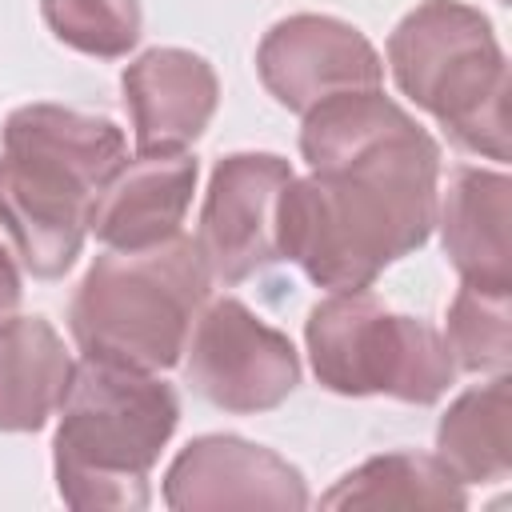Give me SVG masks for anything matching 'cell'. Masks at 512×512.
Wrapping results in <instances>:
<instances>
[{
    "instance_id": "obj_1",
    "label": "cell",
    "mask_w": 512,
    "mask_h": 512,
    "mask_svg": "<svg viewBox=\"0 0 512 512\" xmlns=\"http://www.w3.org/2000/svg\"><path fill=\"white\" fill-rule=\"evenodd\" d=\"M308 176L280 192V260L316 288L360 292L428 244L440 200V144L380 88L336 92L304 112Z\"/></svg>"
},
{
    "instance_id": "obj_13",
    "label": "cell",
    "mask_w": 512,
    "mask_h": 512,
    "mask_svg": "<svg viewBox=\"0 0 512 512\" xmlns=\"http://www.w3.org/2000/svg\"><path fill=\"white\" fill-rule=\"evenodd\" d=\"M512 180L500 168L460 164L440 200L436 228L444 240V256L460 272V284L512 292Z\"/></svg>"
},
{
    "instance_id": "obj_11",
    "label": "cell",
    "mask_w": 512,
    "mask_h": 512,
    "mask_svg": "<svg viewBox=\"0 0 512 512\" xmlns=\"http://www.w3.org/2000/svg\"><path fill=\"white\" fill-rule=\"evenodd\" d=\"M200 164L188 152H136L124 160L92 200L88 232L104 248L136 252L180 236L192 208Z\"/></svg>"
},
{
    "instance_id": "obj_10",
    "label": "cell",
    "mask_w": 512,
    "mask_h": 512,
    "mask_svg": "<svg viewBox=\"0 0 512 512\" xmlns=\"http://www.w3.org/2000/svg\"><path fill=\"white\" fill-rule=\"evenodd\" d=\"M164 504L172 512L204 508H308V484L280 452L244 436L208 432L188 440L164 472Z\"/></svg>"
},
{
    "instance_id": "obj_17",
    "label": "cell",
    "mask_w": 512,
    "mask_h": 512,
    "mask_svg": "<svg viewBox=\"0 0 512 512\" xmlns=\"http://www.w3.org/2000/svg\"><path fill=\"white\" fill-rule=\"evenodd\" d=\"M324 508H468L464 484L424 452H384L344 472L324 496Z\"/></svg>"
},
{
    "instance_id": "obj_12",
    "label": "cell",
    "mask_w": 512,
    "mask_h": 512,
    "mask_svg": "<svg viewBox=\"0 0 512 512\" xmlns=\"http://www.w3.org/2000/svg\"><path fill=\"white\" fill-rule=\"evenodd\" d=\"M124 108L132 116L136 152H184L216 116V68L188 48H148L124 76Z\"/></svg>"
},
{
    "instance_id": "obj_4",
    "label": "cell",
    "mask_w": 512,
    "mask_h": 512,
    "mask_svg": "<svg viewBox=\"0 0 512 512\" xmlns=\"http://www.w3.org/2000/svg\"><path fill=\"white\" fill-rule=\"evenodd\" d=\"M388 68L456 148L508 160V56L480 8L464 0L416 4L388 36Z\"/></svg>"
},
{
    "instance_id": "obj_8",
    "label": "cell",
    "mask_w": 512,
    "mask_h": 512,
    "mask_svg": "<svg viewBox=\"0 0 512 512\" xmlns=\"http://www.w3.org/2000/svg\"><path fill=\"white\" fill-rule=\"evenodd\" d=\"M256 72L276 104L304 116L336 92L380 88L384 60L356 24L320 12H296L264 32L256 48Z\"/></svg>"
},
{
    "instance_id": "obj_7",
    "label": "cell",
    "mask_w": 512,
    "mask_h": 512,
    "mask_svg": "<svg viewBox=\"0 0 512 512\" xmlns=\"http://www.w3.org/2000/svg\"><path fill=\"white\" fill-rule=\"evenodd\" d=\"M292 176V164L276 152H232L216 160L196 228L212 284H244L280 260L276 212Z\"/></svg>"
},
{
    "instance_id": "obj_15",
    "label": "cell",
    "mask_w": 512,
    "mask_h": 512,
    "mask_svg": "<svg viewBox=\"0 0 512 512\" xmlns=\"http://www.w3.org/2000/svg\"><path fill=\"white\" fill-rule=\"evenodd\" d=\"M4 152L56 160L100 192L104 180L128 160V140L124 128L108 116L76 112L64 104H24L4 120Z\"/></svg>"
},
{
    "instance_id": "obj_19",
    "label": "cell",
    "mask_w": 512,
    "mask_h": 512,
    "mask_svg": "<svg viewBox=\"0 0 512 512\" xmlns=\"http://www.w3.org/2000/svg\"><path fill=\"white\" fill-rule=\"evenodd\" d=\"M40 12L60 44L96 60L128 56L144 28L140 0H40Z\"/></svg>"
},
{
    "instance_id": "obj_18",
    "label": "cell",
    "mask_w": 512,
    "mask_h": 512,
    "mask_svg": "<svg viewBox=\"0 0 512 512\" xmlns=\"http://www.w3.org/2000/svg\"><path fill=\"white\" fill-rule=\"evenodd\" d=\"M444 344L456 360V372L496 376L512 364V292L460 284L448 304Z\"/></svg>"
},
{
    "instance_id": "obj_6",
    "label": "cell",
    "mask_w": 512,
    "mask_h": 512,
    "mask_svg": "<svg viewBox=\"0 0 512 512\" xmlns=\"http://www.w3.org/2000/svg\"><path fill=\"white\" fill-rule=\"evenodd\" d=\"M180 360L188 388L212 408L236 416L272 412L300 384V356L292 340L236 296L204 304Z\"/></svg>"
},
{
    "instance_id": "obj_20",
    "label": "cell",
    "mask_w": 512,
    "mask_h": 512,
    "mask_svg": "<svg viewBox=\"0 0 512 512\" xmlns=\"http://www.w3.org/2000/svg\"><path fill=\"white\" fill-rule=\"evenodd\" d=\"M20 272H16V264H12V256H8V248L0 244V320H8L12 312H16V304H20Z\"/></svg>"
},
{
    "instance_id": "obj_14",
    "label": "cell",
    "mask_w": 512,
    "mask_h": 512,
    "mask_svg": "<svg viewBox=\"0 0 512 512\" xmlns=\"http://www.w3.org/2000/svg\"><path fill=\"white\" fill-rule=\"evenodd\" d=\"M72 352L44 316L0 320V432H40L72 380Z\"/></svg>"
},
{
    "instance_id": "obj_5",
    "label": "cell",
    "mask_w": 512,
    "mask_h": 512,
    "mask_svg": "<svg viewBox=\"0 0 512 512\" xmlns=\"http://www.w3.org/2000/svg\"><path fill=\"white\" fill-rule=\"evenodd\" d=\"M316 380L336 396H392L436 404L456 384V360L420 316L388 312L368 288L332 292L304 320Z\"/></svg>"
},
{
    "instance_id": "obj_3",
    "label": "cell",
    "mask_w": 512,
    "mask_h": 512,
    "mask_svg": "<svg viewBox=\"0 0 512 512\" xmlns=\"http://www.w3.org/2000/svg\"><path fill=\"white\" fill-rule=\"evenodd\" d=\"M208 292V264L184 232L136 252L108 248L80 276L68 328L84 356L160 372L180 364Z\"/></svg>"
},
{
    "instance_id": "obj_16",
    "label": "cell",
    "mask_w": 512,
    "mask_h": 512,
    "mask_svg": "<svg viewBox=\"0 0 512 512\" xmlns=\"http://www.w3.org/2000/svg\"><path fill=\"white\" fill-rule=\"evenodd\" d=\"M460 484H500L512 472V380L496 372L488 384L460 392L436 424L432 452Z\"/></svg>"
},
{
    "instance_id": "obj_2",
    "label": "cell",
    "mask_w": 512,
    "mask_h": 512,
    "mask_svg": "<svg viewBox=\"0 0 512 512\" xmlns=\"http://www.w3.org/2000/svg\"><path fill=\"white\" fill-rule=\"evenodd\" d=\"M52 436L56 492L76 512H140L148 476L180 424V396L148 368L84 356Z\"/></svg>"
},
{
    "instance_id": "obj_9",
    "label": "cell",
    "mask_w": 512,
    "mask_h": 512,
    "mask_svg": "<svg viewBox=\"0 0 512 512\" xmlns=\"http://www.w3.org/2000/svg\"><path fill=\"white\" fill-rule=\"evenodd\" d=\"M96 188L56 160L0 152V224L36 280H60L88 236Z\"/></svg>"
}]
</instances>
